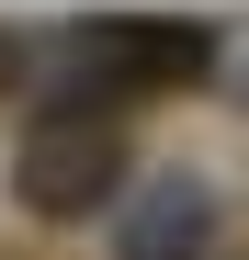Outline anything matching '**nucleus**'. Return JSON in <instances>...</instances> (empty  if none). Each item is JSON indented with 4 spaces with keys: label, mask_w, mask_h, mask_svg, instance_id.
I'll list each match as a JSON object with an SVG mask.
<instances>
[{
    "label": "nucleus",
    "mask_w": 249,
    "mask_h": 260,
    "mask_svg": "<svg viewBox=\"0 0 249 260\" xmlns=\"http://www.w3.org/2000/svg\"><path fill=\"white\" fill-rule=\"evenodd\" d=\"M46 102H159V91H193V79H215V34L204 23H159V12H102V23H68L46 57Z\"/></svg>",
    "instance_id": "1"
},
{
    "label": "nucleus",
    "mask_w": 249,
    "mask_h": 260,
    "mask_svg": "<svg viewBox=\"0 0 249 260\" xmlns=\"http://www.w3.org/2000/svg\"><path fill=\"white\" fill-rule=\"evenodd\" d=\"M12 192L34 204V215H102L113 192H124V124L113 113H79V102H46L23 124V147H12Z\"/></svg>",
    "instance_id": "2"
},
{
    "label": "nucleus",
    "mask_w": 249,
    "mask_h": 260,
    "mask_svg": "<svg viewBox=\"0 0 249 260\" xmlns=\"http://www.w3.org/2000/svg\"><path fill=\"white\" fill-rule=\"evenodd\" d=\"M215 249V181L193 170H159L113 204V260H204Z\"/></svg>",
    "instance_id": "3"
},
{
    "label": "nucleus",
    "mask_w": 249,
    "mask_h": 260,
    "mask_svg": "<svg viewBox=\"0 0 249 260\" xmlns=\"http://www.w3.org/2000/svg\"><path fill=\"white\" fill-rule=\"evenodd\" d=\"M215 79H227V91L249 102V34H215Z\"/></svg>",
    "instance_id": "4"
},
{
    "label": "nucleus",
    "mask_w": 249,
    "mask_h": 260,
    "mask_svg": "<svg viewBox=\"0 0 249 260\" xmlns=\"http://www.w3.org/2000/svg\"><path fill=\"white\" fill-rule=\"evenodd\" d=\"M12 68H23V46H12V34H0V79H12Z\"/></svg>",
    "instance_id": "5"
}]
</instances>
